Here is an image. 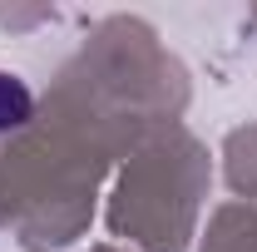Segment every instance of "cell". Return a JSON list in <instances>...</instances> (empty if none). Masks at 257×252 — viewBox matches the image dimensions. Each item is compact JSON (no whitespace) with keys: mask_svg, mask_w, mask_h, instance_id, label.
I'll return each instance as SVG.
<instances>
[{"mask_svg":"<svg viewBox=\"0 0 257 252\" xmlns=\"http://www.w3.org/2000/svg\"><path fill=\"white\" fill-rule=\"evenodd\" d=\"M30 109H35V99H30V89H25V79H15V74L0 69V134L15 129V124H25Z\"/></svg>","mask_w":257,"mask_h":252,"instance_id":"obj_1","label":"cell"}]
</instances>
